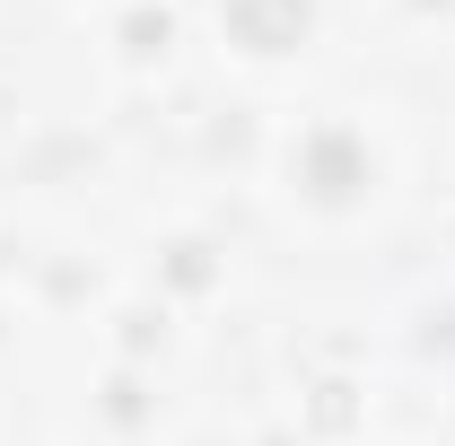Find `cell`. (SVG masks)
<instances>
[{
  "label": "cell",
  "mask_w": 455,
  "mask_h": 446,
  "mask_svg": "<svg viewBox=\"0 0 455 446\" xmlns=\"http://www.w3.org/2000/svg\"><path fill=\"white\" fill-rule=\"evenodd\" d=\"M228 27H236V44H254V53H289V44L307 36V0H228Z\"/></svg>",
  "instance_id": "1"
},
{
  "label": "cell",
  "mask_w": 455,
  "mask_h": 446,
  "mask_svg": "<svg viewBox=\"0 0 455 446\" xmlns=\"http://www.w3.org/2000/svg\"><path fill=\"white\" fill-rule=\"evenodd\" d=\"M307 184H315L324 202H350V193L368 184V158H359V149H350L341 131H324V140L307 149Z\"/></svg>",
  "instance_id": "2"
}]
</instances>
